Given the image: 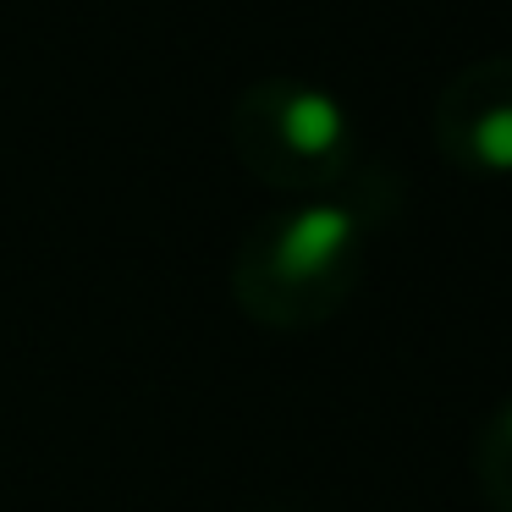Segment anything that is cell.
<instances>
[{
	"label": "cell",
	"mask_w": 512,
	"mask_h": 512,
	"mask_svg": "<svg viewBox=\"0 0 512 512\" xmlns=\"http://www.w3.org/2000/svg\"><path fill=\"white\" fill-rule=\"evenodd\" d=\"M353 215L342 204H309V210L287 215V226L276 232V248H270V270H276L287 287H303V281H320L336 259L353 248Z\"/></svg>",
	"instance_id": "cell-1"
},
{
	"label": "cell",
	"mask_w": 512,
	"mask_h": 512,
	"mask_svg": "<svg viewBox=\"0 0 512 512\" xmlns=\"http://www.w3.org/2000/svg\"><path fill=\"white\" fill-rule=\"evenodd\" d=\"M474 155L490 171H512V105H496L474 122Z\"/></svg>",
	"instance_id": "cell-3"
},
{
	"label": "cell",
	"mask_w": 512,
	"mask_h": 512,
	"mask_svg": "<svg viewBox=\"0 0 512 512\" xmlns=\"http://www.w3.org/2000/svg\"><path fill=\"white\" fill-rule=\"evenodd\" d=\"M342 133H347V116H342V105H336L331 94H320V89L287 94V105H281V138H287L292 155L320 160V155H331V149L342 144Z\"/></svg>",
	"instance_id": "cell-2"
},
{
	"label": "cell",
	"mask_w": 512,
	"mask_h": 512,
	"mask_svg": "<svg viewBox=\"0 0 512 512\" xmlns=\"http://www.w3.org/2000/svg\"><path fill=\"white\" fill-rule=\"evenodd\" d=\"M496 441H501V452H507V457H512V408H507V413H501V424H496Z\"/></svg>",
	"instance_id": "cell-4"
}]
</instances>
